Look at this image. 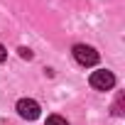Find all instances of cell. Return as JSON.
I'll return each mask as SVG.
<instances>
[{"instance_id": "cell-1", "label": "cell", "mask_w": 125, "mask_h": 125, "mask_svg": "<svg viewBox=\"0 0 125 125\" xmlns=\"http://www.w3.org/2000/svg\"><path fill=\"white\" fill-rule=\"evenodd\" d=\"M71 54H74V59L81 66H96L98 64V52L93 47H88V44H76L71 49Z\"/></svg>"}, {"instance_id": "cell-2", "label": "cell", "mask_w": 125, "mask_h": 125, "mask_svg": "<svg viewBox=\"0 0 125 125\" xmlns=\"http://www.w3.org/2000/svg\"><path fill=\"white\" fill-rule=\"evenodd\" d=\"M88 83H91V86H93L96 91H110V88L115 86V76H113L110 71L101 69V71H93V74H91Z\"/></svg>"}, {"instance_id": "cell-3", "label": "cell", "mask_w": 125, "mask_h": 125, "mask_svg": "<svg viewBox=\"0 0 125 125\" xmlns=\"http://www.w3.org/2000/svg\"><path fill=\"white\" fill-rule=\"evenodd\" d=\"M39 103L34 101V98H20L17 101V113L25 118V120H37L39 118Z\"/></svg>"}, {"instance_id": "cell-4", "label": "cell", "mask_w": 125, "mask_h": 125, "mask_svg": "<svg viewBox=\"0 0 125 125\" xmlns=\"http://www.w3.org/2000/svg\"><path fill=\"white\" fill-rule=\"evenodd\" d=\"M47 125H69V123L61 118V115H49L47 118Z\"/></svg>"}, {"instance_id": "cell-5", "label": "cell", "mask_w": 125, "mask_h": 125, "mask_svg": "<svg viewBox=\"0 0 125 125\" xmlns=\"http://www.w3.org/2000/svg\"><path fill=\"white\" fill-rule=\"evenodd\" d=\"M20 56H22V59H32V52L25 49V47H20Z\"/></svg>"}, {"instance_id": "cell-6", "label": "cell", "mask_w": 125, "mask_h": 125, "mask_svg": "<svg viewBox=\"0 0 125 125\" xmlns=\"http://www.w3.org/2000/svg\"><path fill=\"white\" fill-rule=\"evenodd\" d=\"M5 56H8V52H5V47H3V44H0V64L5 61Z\"/></svg>"}]
</instances>
